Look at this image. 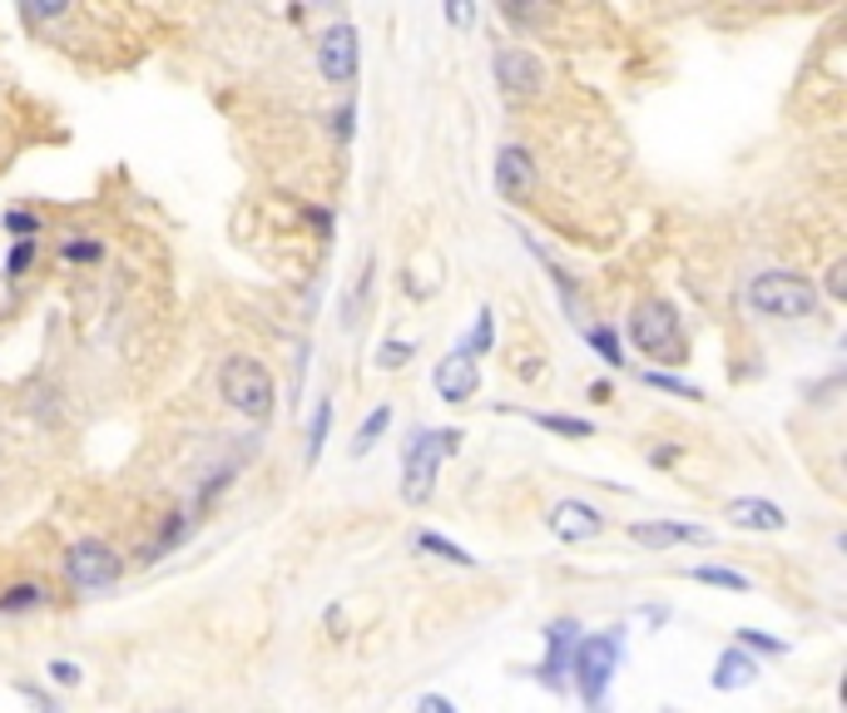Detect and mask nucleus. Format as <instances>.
I'll return each instance as SVG.
<instances>
[{
  "label": "nucleus",
  "mask_w": 847,
  "mask_h": 713,
  "mask_svg": "<svg viewBox=\"0 0 847 713\" xmlns=\"http://www.w3.org/2000/svg\"><path fill=\"white\" fill-rule=\"evenodd\" d=\"M754 679H758V659H754V654H748V649H724L708 683H714L718 693H728V689H748Z\"/></svg>",
  "instance_id": "2eb2a0df"
},
{
  "label": "nucleus",
  "mask_w": 847,
  "mask_h": 713,
  "mask_svg": "<svg viewBox=\"0 0 847 713\" xmlns=\"http://www.w3.org/2000/svg\"><path fill=\"white\" fill-rule=\"evenodd\" d=\"M411 356H417V342H402V337H392V342L377 347V366H382V372H402Z\"/></svg>",
  "instance_id": "5701e85b"
},
{
  "label": "nucleus",
  "mask_w": 847,
  "mask_h": 713,
  "mask_svg": "<svg viewBox=\"0 0 847 713\" xmlns=\"http://www.w3.org/2000/svg\"><path fill=\"white\" fill-rule=\"evenodd\" d=\"M619 654H625L619 634H585V639H575L570 683L580 689V699H585L590 713H600V703H605L609 683H615V669H619Z\"/></svg>",
  "instance_id": "39448f33"
},
{
  "label": "nucleus",
  "mask_w": 847,
  "mask_h": 713,
  "mask_svg": "<svg viewBox=\"0 0 847 713\" xmlns=\"http://www.w3.org/2000/svg\"><path fill=\"white\" fill-rule=\"evenodd\" d=\"M689 580H698V584H718V590H754V580L748 574H738V570H724V564H694L689 570Z\"/></svg>",
  "instance_id": "6ab92c4d"
},
{
  "label": "nucleus",
  "mask_w": 847,
  "mask_h": 713,
  "mask_svg": "<svg viewBox=\"0 0 847 713\" xmlns=\"http://www.w3.org/2000/svg\"><path fill=\"white\" fill-rule=\"evenodd\" d=\"M546 520H550V535H556V540H565V545L600 540V535L609 530V520L590 501H556Z\"/></svg>",
  "instance_id": "1a4fd4ad"
},
{
  "label": "nucleus",
  "mask_w": 847,
  "mask_h": 713,
  "mask_svg": "<svg viewBox=\"0 0 847 713\" xmlns=\"http://www.w3.org/2000/svg\"><path fill=\"white\" fill-rule=\"evenodd\" d=\"M328 431H332V402L322 396V402L312 406V421H308V465L322 456V446H328Z\"/></svg>",
  "instance_id": "412c9836"
},
{
  "label": "nucleus",
  "mask_w": 847,
  "mask_h": 713,
  "mask_svg": "<svg viewBox=\"0 0 847 713\" xmlns=\"http://www.w3.org/2000/svg\"><path fill=\"white\" fill-rule=\"evenodd\" d=\"M417 550H431V555H437V560L466 564V570H471V564H476V555H471V550H461L457 540H447V535H437V530H421V535H417Z\"/></svg>",
  "instance_id": "a211bd4d"
},
{
  "label": "nucleus",
  "mask_w": 847,
  "mask_h": 713,
  "mask_svg": "<svg viewBox=\"0 0 847 713\" xmlns=\"http://www.w3.org/2000/svg\"><path fill=\"white\" fill-rule=\"evenodd\" d=\"M536 426H546V431L556 436H570V441H580V436H595V426L585 421V416H560V412H526Z\"/></svg>",
  "instance_id": "dca6fc26"
},
{
  "label": "nucleus",
  "mask_w": 847,
  "mask_h": 713,
  "mask_svg": "<svg viewBox=\"0 0 847 713\" xmlns=\"http://www.w3.org/2000/svg\"><path fill=\"white\" fill-rule=\"evenodd\" d=\"M639 382H645V386H654V392H674V396H689V402H698V396H704V392H698L694 382H679V376H669V372H649V366H645V372H639Z\"/></svg>",
  "instance_id": "b1692460"
},
{
  "label": "nucleus",
  "mask_w": 847,
  "mask_h": 713,
  "mask_svg": "<svg viewBox=\"0 0 847 713\" xmlns=\"http://www.w3.org/2000/svg\"><path fill=\"white\" fill-rule=\"evenodd\" d=\"M728 525H738V530H758V535H773L788 525V511L778 501H763V495H734V501L724 505Z\"/></svg>",
  "instance_id": "ddd939ff"
},
{
  "label": "nucleus",
  "mask_w": 847,
  "mask_h": 713,
  "mask_svg": "<svg viewBox=\"0 0 847 713\" xmlns=\"http://www.w3.org/2000/svg\"><path fill=\"white\" fill-rule=\"evenodd\" d=\"M738 649H768V654H788L783 639H773V634L763 629H738Z\"/></svg>",
  "instance_id": "cd10ccee"
},
{
  "label": "nucleus",
  "mask_w": 847,
  "mask_h": 713,
  "mask_svg": "<svg viewBox=\"0 0 847 713\" xmlns=\"http://www.w3.org/2000/svg\"><path fill=\"white\" fill-rule=\"evenodd\" d=\"M744 297L758 317H773V322H803L817 312V283L793 267H763L758 277H748Z\"/></svg>",
  "instance_id": "f257e3e1"
},
{
  "label": "nucleus",
  "mask_w": 847,
  "mask_h": 713,
  "mask_svg": "<svg viewBox=\"0 0 847 713\" xmlns=\"http://www.w3.org/2000/svg\"><path fill=\"white\" fill-rule=\"evenodd\" d=\"M629 540L645 545V550H674V545H704L708 530L704 525H684V520H635L629 525Z\"/></svg>",
  "instance_id": "4468645a"
},
{
  "label": "nucleus",
  "mask_w": 847,
  "mask_h": 713,
  "mask_svg": "<svg viewBox=\"0 0 847 713\" xmlns=\"http://www.w3.org/2000/svg\"><path fill=\"white\" fill-rule=\"evenodd\" d=\"M41 604H45L41 584H11V590H0V614H31Z\"/></svg>",
  "instance_id": "aec40b11"
},
{
  "label": "nucleus",
  "mask_w": 847,
  "mask_h": 713,
  "mask_svg": "<svg viewBox=\"0 0 847 713\" xmlns=\"http://www.w3.org/2000/svg\"><path fill=\"white\" fill-rule=\"evenodd\" d=\"M51 15H65V6H25V20H51Z\"/></svg>",
  "instance_id": "72a5a7b5"
},
{
  "label": "nucleus",
  "mask_w": 847,
  "mask_h": 713,
  "mask_svg": "<svg viewBox=\"0 0 847 713\" xmlns=\"http://www.w3.org/2000/svg\"><path fill=\"white\" fill-rule=\"evenodd\" d=\"M491 342H496V312H491V307H481L476 327H471V337H466V347H461V352L481 356V352H491Z\"/></svg>",
  "instance_id": "4be33fe9"
},
{
  "label": "nucleus",
  "mask_w": 847,
  "mask_h": 713,
  "mask_svg": "<svg viewBox=\"0 0 847 713\" xmlns=\"http://www.w3.org/2000/svg\"><path fill=\"white\" fill-rule=\"evenodd\" d=\"M629 342H635L639 356H654L664 366L689 362V337H684V317H679L674 303L664 297H645L629 317Z\"/></svg>",
  "instance_id": "f03ea898"
},
{
  "label": "nucleus",
  "mask_w": 847,
  "mask_h": 713,
  "mask_svg": "<svg viewBox=\"0 0 847 713\" xmlns=\"http://www.w3.org/2000/svg\"><path fill=\"white\" fill-rule=\"evenodd\" d=\"M31 257H35V238H21V243L6 253V277H21L25 267H31Z\"/></svg>",
  "instance_id": "c85d7f7f"
},
{
  "label": "nucleus",
  "mask_w": 847,
  "mask_h": 713,
  "mask_svg": "<svg viewBox=\"0 0 847 713\" xmlns=\"http://www.w3.org/2000/svg\"><path fill=\"white\" fill-rule=\"evenodd\" d=\"M65 574H70L75 590L85 594H100V590H114L124 574V555L105 540H75L70 555H65Z\"/></svg>",
  "instance_id": "423d86ee"
},
{
  "label": "nucleus",
  "mask_w": 847,
  "mask_h": 713,
  "mask_svg": "<svg viewBox=\"0 0 847 713\" xmlns=\"http://www.w3.org/2000/svg\"><path fill=\"white\" fill-rule=\"evenodd\" d=\"M358 59H362V45L348 20H338V25H328L318 35V75L328 85H352L358 79Z\"/></svg>",
  "instance_id": "0eeeda50"
},
{
  "label": "nucleus",
  "mask_w": 847,
  "mask_h": 713,
  "mask_svg": "<svg viewBox=\"0 0 847 713\" xmlns=\"http://www.w3.org/2000/svg\"><path fill=\"white\" fill-rule=\"evenodd\" d=\"M417 713H461V709L447 699V693H421V699H417Z\"/></svg>",
  "instance_id": "2f4dec72"
},
{
  "label": "nucleus",
  "mask_w": 847,
  "mask_h": 713,
  "mask_svg": "<svg viewBox=\"0 0 847 713\" xmlns=\"http://www.w3.org/2000/svg\"><path fill=\"white\" fill-rule=\"evenodd\" d=\"M585 337H590V347H595V352L605 356L609 366H619V362H625V352H619V332H615V327H605V322H600V327H590Z\"/></svg>",
  "instance_id": "393cba45"
},
{
  "label": "nucleus",
  "mask_w": 847,
  "mask_h": 713,
  "mask_svg": "<svg viewBox=\"0 0 847 713\" xmlns=\"http://www.w3.org/2000/svg\"><path fill=\"white\" fill-rule=\"evenodd\" d=\"M0 223H6V233H11V238H35V233H41V218L25 213V208H6V218H0Z\"/></svg>",
  "instance_id": "a878e982"
},
{
  "label": "nucleus",
  "mask_w": 847,
  "mask_h": 713,
  "mask_svg": "<svg viewBox=\"0 0 847 713\" xmlns=\"http://www.w3.org/2000/svg\"><path fill=\"white\" fill-rule=\"evenodd\" d=\"M843 277H847V263H833V267H827V293H833V297H843V293H847Z\"/></svg>",
  "instance_id": "473e14b6"
},
{
  "label": "nucleus",
  "mask_w": 847,
  "mask_h": 713,
  "mask_svg": "<svg viewBox=\"0 0 847 713\" xmlns=\"http://www.w3.org/2000/svg\"><path fill=\"white\" fill-rule=\"evenodd\" d=\"M352 119H358V105H338V109L328 114V129L342 139V144H348V139H352V129H358Z\"/></svg>",
  "instance_id": "c756f323"
},
{
  "label": "nucleus",
  "mask_w": 847,
  "mask_h": 713,
  "mask_svg": "<svg viewBox=\"0 0 847 713\" xmlns=\"http://www.w3.org/2000/svg\"><path fill=\"white\" fill-rule=\"evenodd\" d=\"M461 426H431V431H417L402 451V501L421 505L431 491H437V471L447 456L461 451Z\"/></svg>",
  "instance_id": "7ed1b4c3"
},
{
  "label": "nucleus",
  "mask_w": 847,
  "mask_h": 713,
  "mask_svg": "<svg viewBox=\"0 0 847 713\" xmlns=\"http://www.w3.org/2000/svg\"><path fill=\"white\" fill-rule=\"evenodd\" d=\"M431 386H437V396H441L447 406L471 402V396L481 392V366H476V356H466V352L441 356L437 372H431Z\"/></svg>",
  "instance_id": "9b49d317"
},
{
  "label": "nucleus",
  "mask_w": 847,
  "mask_h": 713,
  "mask_svg": "<svg viewBox=\"0 0 847 713\" xmlns=\"http://www.w3.org/2000/svg\"><path fill=\"white\" fill-rule=\"evenodd\" d=\"M219 392H223V402H229L239 416H249V421H268L273 402H278V382H273V372L258 362V356H229V362L219 366Z\"/></svg>",
  "instance_id": "20e7f679"
},
{
  "label": "nucleus",
  "mask_w": 847,
  "mask_h": 713,
  "mask_svg": "<svg viewBox=\"0 0 847 713\" xmlns=\"http://www.w3.org/2000/svg\"><path fill=\"white\" fill-rule=\"evenodd\" d=\"M530 188H536V158L526 144H506L496 154V194L506 204H526Z\"/></svg>",
  "instance_id": "f8f14e48"
},
{
  "label": "nucleus",
  "mask_w": 847,
  "mask_h": 713,
  "mask_svg": "<svg viewBox=\"0 0 847 713\" xmlns=\"http://www.w3.org/2000/svg\"><path fill=\"white\" fill-rule=\"evenodd\" d=\"M61 253H65V263H100L105 248L95 243V238H75V243H65Z\"/></svg>",
  "instance_id": "bb28decb"
},
{
  "label": "nucleus",
  "mask_w": 847,
  "mask_h": 713,
  "mask_svg": "<svg viewBox=\"0 0 847 713\" xmlns=\"http://www.w3.org/2000/svg\"><path fill=\"white\" fill-rule=\"evenodd\" d=\"M441 15H447L451 25H466V20L476 15V10H471V6H447V10H441Z\"/></svg>",
  "instance_id": "f704fd0d"
},
{
  "label": "nucleus",
  "mask_w": 847,
  "mask_h": 713,
  "mask_svg": "<svg viewBox=\"0 0 847 713\" xmlns=\"http://www.w3.org/2000/svg\"><path fill=\"white\" fill-rule=\"evenodd\" d=\"M575 639H580V624H575V619H550V629H546V659L530 669L540 683H546V689H565Z\"/></svg>",
  "instance_id": "9d476101"
},
{
  "label": "nucleus",
  "mask_w": 847,
  "mask_h": 713,
  "mask_svg": "<svg viewBox=\"0 0 847 713\" xmlns=\"http://www.w3.org/2000/svg\"><path fill=\"white\" fill-rule=\"evenodd\" d=\"M51 683H65V689H75V683H80V663L55 659V663H51Z\"/></svg>",
  "instance_id": "7c9ffc66"
},
{
  "label": "nucleus",
  "mask_w": 847,
  "mask_h": 713,
  "mask_svg": "<svg viewBox=\"0 0 847 713\" xmlns=\"http://www.w3.org/2000/svg\"><path fill=\"white\" fill-rule=\"evenodd\" d=\"M387 426H392V406H377V412H372L367 421L358 426V436H352V446H348V451H352V456H367L372 446L382 441V431H387Z\"/></svg>",
  "instance_id": "f3484780"
},
{
  "label": "nucleus",
  "mask_w": 847,
  "mask_h": 713,
  "mask_svg": "<svg viewBox=\"0 0 847 713\" xmlns=\"http://www.w3.org/2000/svg\"><path fill=\"white\" fill-rule=\"evenodd\" d=\"M496 79H501V95L516 99V105H526V99H536L540 89H546V65H540L530 50L510 45L496 55Z\"/></svg>",
  "instance_id": "6e6552de"
},
{
  "label": "nucleus",
  "mask_w": 847,
  "mask_h": 713,
  "mask_svg": "<svg viewBox=\"0 0 847 713\" xmlns=\"http://www.w3.org/2000/svg\"><path fill=\"white\" fill-rule=\"evenodd\" d=\"M664 713H674V709H664Z\"/></svg>",
  "instance_id": "c9c22d12"
}]
</instances>
